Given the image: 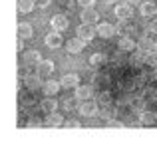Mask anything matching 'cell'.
Listing matches in <instances>:
<instances>
[{
	"label": "cell",
	"mask_w": 157,
	"mask_h": 151,
	"mask_svg": "<svg viewBox=\"0 0 157 151\" xmlns=\"http://www.w3.org/2000/svg\"><path fill=\"white\" fill-rule=\"evenodd\" d=\"M54 70H56V66H54L52 60H42L38 64V74H42V76H50Z\"/></svg>",
	"instance_id": "e0dca14e"
},
{
	"label": "cell",
	"mask_w": 157,
	"mask_h": 151,
	"mask_svg": "<svg viewBox=\"0 0 157 151\" xmlns=\"http://www.w3.org/2000/svg\"><path fill=\"white\" fill-rule=\"evenodd\" d=\"M155 48V44L151 42L149 38H141L139 40V44H137V50H141V52H145V54H149L151 50Z\"/></svg>",
	"instance_id": "7402d4cb"
},
{
	"label": "cell",
	"mask_w": 157,
	"mask_h": 151,
	"mask_svg": "<svg viewBox=\"0 0 157 151\" xmlns=\"http://www.w3.org/2000/svg\"><path fill=\"white\" fill-rule=\"evenodd\" d=\"M42 89H44V93L46 96H56L58 92L62 89V84H60V80H48V81H44L42 84Z\"/></svg>",
	"instance_id": "52a82bcc"
},
{
	"label": "cell",
	"mask_w": 157,
	"mask_h": 151,
	"mask_svg": "<svg viewBox=\"0 0 157 151\" xmlns=\"http://www.w3.org/2000/svg\"><path fill=\"white\" fill-rule=\"evenodd\" d=\"M74 96H76L80 101L90 100V97L94 96V88H92V85H78V88H76V93H74Z\"/></svg>",
	"instance_id": "8fae6325"
},
{
	"label": "cell",
	"mask_w": 157,
	"mask_h": 151,
	"mask_svg": "<svg viewBox=\"0 0 157 151\" xmlns=\"http://www.w3.org/2000/svg\"><path fill=\"white\" fill-rule=\"evenodd\" d=\"M34 2H36V6H38V8H48L52 0H34Z\"/></svg>",
	"instance_id": "4dcf8cb0"
},
{
	"label": "cell",
	"mask_w": 157,
	"mask_h": 151,
	"mask_svg": "<svg viewBox=\"0 0 157 151\" xmlns=\"http://www.w3.org/2000/svg\"><path fill=\"white\" fill-rule=\"evenodd\" d=\"M145 100L157 101V92H155V89H147V92H145Z\"/></svg>",
	"instance_id": "f546056e"
},
{
	"label": "cell",
	"mask_w": 157,
	"mask_h": 151,
	"mask_svg": "<svg viewBox=\"0 0 157 151\" xmlns=\"http://www.w3.org/2000/svg\"><path fill=\"white\" fill-rule=\"evenodd\" d=\"M155 123V113L153 111H141V125Z\"/></svg>",
	"instance_id": "603a6c76"
},
{
	"label": "cell",
	"mask_w": 157,
	"mask_h": 151,
	"mask_svg": "<svg viewBox=\"0 0 157 151\" xmlns=\"http://www.w3.org/2000/svg\"><path fill=\"white\" fill-rule=\"evenodd\" d=\"M117 48L121 52H133V50H137V46H135V42L131 38H127V36H123V38H119V44H117Z\"/></svg>",
	"instance_id": "2e32d148"
},
{
	"label": "cell",
	"mask_w": 157,
	"mask_h": 151,
	"mask_svg": "<svg viewBox=\"0 0 157 151\" xmlns=\"http://www.w3.org/2000/svg\"><path fill=\"white\" fill-rule=\"evenodd\" d=\"M24 84H26V88H28V89H38L40 85H42V81H40V77H38V76L30 74V76L24 77Z\"/></svg>",
	"instance_id": "ac0fdd59"
},
{
	"label": "cell",
	"mask_w": 157,
	"mask_h": 151,
	"mask_svg": "<svg viewBox=\"0 0 157 151\" xmlns=\"http://www.w3.org/2000/svg\"><path fill=\"white\" fill-rule=\"evenodd\" d=\"M60 84H62V89H76L80 85V77H78V74H66L60 80Z\"/></svg>",
	"instance_id": "277c9868"
},
{
	"label": "cell",
	"mask_w": 157,
	"mask_h": 151,
	"mask_svg": "<svg viewBox=\"0 0 157 151\" xmlns=\"http://www.w3.org/2000/svg\"><path fill=\"white\" fill-rule=\"evenodd\" d=\"M98 104H101V105H105V104H111V93L107 92H100L98 93Z\"/></svg>",
	"instance_id": "d4e9b609"
},
{
	"label": "cell",
	"mask_w": 157,
	"mask_h": 151,
	"mask_svg": "<svg viewBox=\"0 0 157 151\" xmlns=\"http://www.w3.org/2000/svg\"><path fill=\"white\" fill-rule=\"evenodd\" d=\"M147 64L157 68V50H151L149 54H147Z\"/></svg>",
	"instance_id": "4316f807"
},
{
	"label": "cell",
	"mask_w": 157,
	"mask_h": 151,
	"mask_svg": "<svg viewBox=\"0 0 157 151\" xmlns=\"http://www.w3.org/2000/svg\"><path fill=\"white\" fill-rule=\"evenodd\" d=\"M32 32H34V30H32L30 24H26V22H20V24H18V36H20V38H24V40L30 38Z\"/></svg>",
	"instance_id": "44dd1931"
},
{
	"label": "cell",
	"mask_w": 157,
	"mask_h": 151,
	"mask_svg": "<svg viewBox=\"0 0 157 151\" xmlns=\"http://www.w3.org/2000/svg\"><path fill=\"white\" fill-rule=\"evenodd\" d=\"M129 64H131V66H135V68H139V66H143V64H147V54H145V52H141V50L131 52Z\"/></svg>",
	"instance_id": "30bf717a"
},
{
	"label": "cell",
	"mask_w": 157,
	"mask_h": 151,
	"mask_svg": "<svg viewBox=\"0 0 157 151\" xmlns=\"http://www.w3.org/2000/svg\"><path fill=\"white\" fill-rule=\"evenodd\" d=\"M40 125H42L40 119H30V121H28V127H40Z\"/></svg>",
	"instance_id": "836d02e7"
},
{
	"label": "cell",
	"mask_w": 157,
	"mask_h": 151,
	"mask_svg": "<svg viewBox=\"0 0 157 151\" xmlns=\"http://www.w3.org/2000/svg\"><path fill=\"white\" fill-rule=\"evenodd\" d=\"M66 121H64V117H62V113H56V111H52V113H48V117H46V125L48 127H62Z\"/></svg>",
	"instance_id": "7c38bea8"
},
{
	"label": "cell",
	"mask_w": 157,
	"mask_h": 151,
	"mask_svg": "<svg viewBox=\"0 0 157 151\" xmlns=\"http://www.w3.org/2000/svg\"><path fill=\"white\" fill-rule=\"evenodd\" d=\"M44 42H46L48 48H52V50H58V48L64 44V40H62V34H58V30H54L52 34H46Z\"/></svg>",
	"instance_id": "5b68a950"
},
{
	"label": "cell",
	"mask_w": 157,
	"mask_h": 151,
	"mask_svg": "<svg viewBox=\"0 0 157 151\" xmlns=\"http://www.w3.org/2000/svg\"><path fill=\"white\" fill-rule=\"evenodd\" d=\"M151 32H153V34H157V20H153V22H151Z\"/></svg>",
	"instance_id": "8d00e7d4"
},
{
	"label": "cell",
	"mask_w": 157,
	"mask_h": 151,
	"mask_svg": "<svg viewBox=\"0 0 157 151\" xmlns=\"http://www.w3.org/2000/svg\"><path fill=\"white\" fill-rule=\"evenodd\" d=\"M98 18H100V14H98V10H94L92 6L84 8V12H82V22H90V24H96Z\"/></svg>",
	"instance_id": "4fadbf2b"
},
{
	"label": "cell",
	"mask_w": 157,
	"mask_h": 151,
	"mask_svg": "<svg viewBox=\"0 0 157 151\" xmlns=\"http://www.w3.org/2000/svg\"><path fill=\"white\" fill-rule=\"evenodd\" d=\"M141 14L143 16H153V14H157V4L155 2H141Z\"/></svg>",
	"instance_id": "ffe728a7"
},
{
	"label": "cell",
	"mask_w": 157,
	"mask_h": 151,
	"mask_svg": "<svg viewBox=\"0 0 157 151\" xmlns=\"http://www.w3.org/2000/svg\"><path fill=\"white\" fill-rule=\"evenodd\" d=\"M76 105H80V100H78L76 96H74V97H68V100H64V108H66V109H72V108H76Z\"/></svg>",
	"instance_id": "484cf974"
},
{
	"label": "cell",
	"mask_w": 157,
	"mask_h": 151,
	"mask_svg": "<svg viewBox=\"0 0 157 151\" xmlns=\"http://www.w3.org/2000/svg\"><path fill=\"white\" fill-rule=\"evenodd\" d=\"M40 108H42L44 113H52V111H56V109H58V101L54 100V96H48V97H44V100H42Z\"/></svg>",
	"instance_id": "5bb4252c"
},
{
	"label": "cell",
	"mask_w": 157,
	"mask_h": 151,
	"mask_svg": "<svg viewBox=\"0 0 157 151\" xmlns=\"http://www.w3.org/2000/svg\"><path fill=\"white\" fill-rule=\"evenodd\" d=\"M131 14H133V10H131V6H127V4H119V6H115V16H117V20H121V22L129 20Z\"/></svg>",
	"instance_id": "9c48e42d"
},
{
	"label": "cell",
	"mask_w": 157,
	"mask_h": 151,
	"mask_svg": "<svg viewBox=\"0 0 157 151\" xmlns=\"http://www.w3.org/2000/svg\"><path fill=\"white\" fill-rule=\"evenodd\" d=\"M153 77H155V80H157V68H155V72H153Z\"/></svg>",
	"instance_id": "74e56055"
},
{
	"label": "cell",
	"mask_w": 157,
	"mask_h": 151,
	"mask_svg": "<svg viewBox=\"0 0 157 151\" xmlns=\"http://www.w3.org/2000/svg\"><path fill=\"white\" fill-rule=\"evenodd\" d=\"M155 48H157V42H155Z\"/></svg>",
	"instance_id": "f35d334b"
},
{
	"label": "cell",
	"mask_w": 157,
	"mask_h": 151,
	"mask_svg": "<svg viewBox=\"0 0 157 151\" xmlns=\"http://www.w3.org/2000/svg\"><path fill=\"white\" fill-rule=\"evenodd\" d=\"M16 50L18 52L24 50V38H20V36H18V42H16Z\"/></svg>",
	"instance_id": "e575fe53"
},
{
	"label": "cell",
	"mask_w": 157,
	"mask_h": 151,
	"mask_svg": "<svg viewBox=\"0 0 157 151\" xmlns=\"http://www.w3.org/2000/svg\"><path fill=\"white\" fill-rule=\"evenodd\" d=\"M107 127H123V123L119 119H109L107 121Z\"/></svg>",
	"instance_id": "1f68e13d"
},
{
	"label": "cell",
	"mask_w": 157,
	"mask_h": 151,
	"mask_svg": "<svg viewBox=\"0 0 157 151\" xmlns=\"http://www.w3.org/2000/svg\"><path fill=\"white\" fill-rule=\"evenodd\" d=\"M98 113H100L101 117H109V115H111V109H109V104H105V105H104V108H101V109H100V111H98Z\"/></svg>",
	"instance_id": "f1b7e54d"
},
{
	"label": "cell",
	"mask_w": 157,
	"mask_h": 151,
	"mask_svg": "<svg viewBox=\"0 0 157 151\" xmlns=\"http://www.w3.org/2000/svg\"><path fill=\"white\" fill-rule=\"evenodd\" d=\"M86 46V40L80 38V36H76V38H70L68 42H66V50L70 52V54H80L82 50H84Z\"/></svg>",
	"instance_id": "3957f363"
},
{
	"label": "cell",
	"mask_w": 157,
	"mask_h": 151,
	"mask_svg": "<svg viewBox=\"0 0 157 151\" xmlns=\"http://www.w3.org/2000/svg\"><path fill=\"white\" fill-rule=\"evenodd\" d=\"M64 125H66V127H68V129H70V127H74V129L82 127V123H80V121H78V119H68V121H66Z\"/></svg>",
	"instance_id": "83f0119b"
},
{
	"label": "cell",
	"mask_w": 157,
	"mask_h": 151,
	"mask_svg": "<svg viewBox=\"0 0 157 151\" xmlns=\"http://www.w3.org/2000/svg\"><path fill=\"white\" fill-rule=\"evenodd\" d=\"M22 97H24V100H22L24 105H30V104H32V97H30V96H22Z\"/></svg>",
	"instance_id": "d590c367"
},
{
	"label": "cell",
	"mask_w": 157,
	"mask_h": 151,
	"mask_svg": "<svg viewBox=\"0 0 157 151\" xmlns=\"http://www.w3.org/2000/svg\"><path fill=\"white\" fill-rule=\"evenodd\" d=\"M40 62H42V56H40L38 50H28L24 54V64L26 66H38Z\"/></svg>",
	"instance_id": "ba28073f"
},
{
	"label": "cell",
	"mask_w": 157,
	"mask_h": 151,
	"mask_svg": "<svg viewBox=\"0 0 157 151\" xmlns=\"http://www.w3.org/2000/svg\"><path fill=\"white\" fill-rule=\"evenodd\" d=\"M101 64H105V56L104 54H94L92 58H90V66H101Z\"/></svg>",
	"instance_id": "cb8c5ba5"
},
{
	"label": "cell",
	"mask_w": 157,
	"mask_h": 151,
	"mask_svg": "<svg viewBox=\"0 0 157 151\" xmlns=\"http://www.w3.org/2000/svg\"><path fill=\"white\" fill-rule=\"evenodd\" d=\"M94 2H96V0H78V4H80L82 8H88V6H94Z\"/></svg>",
	"instance_id": "d6a6232c"
},
{
	"label": "cell",
	"mask_w": 157,
	"mask_h": 151,
	"mask_svg": "<svg viewBox=\"0 0 157 151\" xmlns=\"http://www.w3.org/2000/svg\"><path fill=\"white\" fill-rule=\"evenodd\" d=\"M36 2L34 0H18V10L22 12V14H30L32 10H34Z\"/></svg>",
	"instance_id": "d6986e66"
},
{
	"label": "cell",
	"mask_w": 157,
	"mask_h": 151,
	"mask_svg": "<svg viewBox=\"0 0 157 151\" xmlns=\"http://www.w3.org/2000/svg\"><path fill=\"white\" fill-rule=\"evenodd\" d=\"M50 24H52L54 30L64 32L66 28H68V18H66L64 14H54V16H52V20H50Z\"/></svg>",
	"instance_id": "8992f818"
},
{
	"label": "cell",
	"mask_w": 157,
	"mask_h": 151,
	"mask_svg": "<svg viewBox=\"0 0 157 151\" xmlns=\"http://www.w3.org/2000/svg\"><path fill=\"white\" fill-rule=\"evenodd\" d=\"M76 32H78V36H80V38H84L86 42H90V40L98 34V28H94V24H90V22H82L80 26H78Z\"/></svg>",
	"instance_id": "7a4b0ae2"
},
{
	"label": "cell",
	"mask_w": 157,
	"mask_h": 151,
	"mask_svg": "<svg viewBox=\"0 0 157 151\" xmlns=\"http://www.w3.org/2000/svg\"><path fill=\"white\" fill-rule=\"evenodd\" d=\"M113 34H115V28L111 26V24H107V22L98 24V36H101V38H111Z\"/></svg>",
	"instance_id": "9a60e30c"
},
{
	"label": "cell",
	"mask_w": 157,
	"mask_h": 151,
	"mask_svg": "<svg viewBox=\"0 0 157 151\" xmlns=\"http://www.w3.org/2000/svg\"><path fill=\"white\" fill-rule=\"evenodd\" d=\"M78 111L82 113L84 117H92L96 115L100 109H98V101H92V100H84L80 101V105H78Z\"/></svg>",
	"instance_id": "6da1fadb"
}]
</instances>
